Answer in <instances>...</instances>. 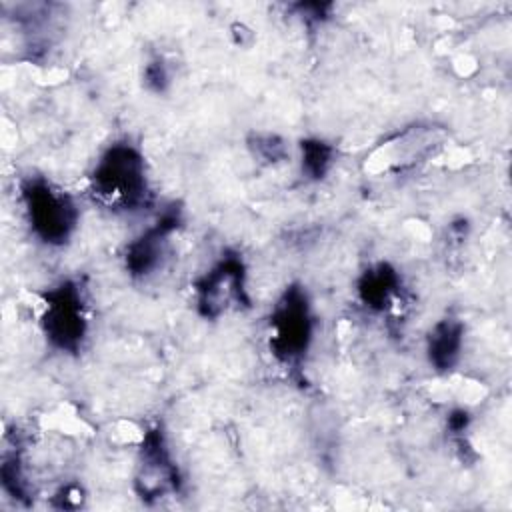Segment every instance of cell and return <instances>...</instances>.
Masks as SVG:
<instances>
[{
	"instance_id": "obj_5",
	"label": "cell",
	"mask_w": 512,
	"mask_h": 512,
	"mask_svg": "<svg viewBox=\"0 0 512 512\" xmlns=\"http://www.w3.org/2000/svg\"><path fill=\"white\" fill-rule=\"evenodd\" d=\"M240 272V264L232 260H226L212 270V274L206 278V284L200 288L202 304L208 306V312L220 310L222 304L226 308L232 298H240Z\"/></svg>"
},
{
	"instance_id": "obj_2",
	"label": "cell",
	"mask_w": 512,
	"mask_h": 512,
	"mask_svg": "<svg viewBox=\"0 0 512 512\" xmlns=\"http://www.w3.org/2000/svg\"><path fill=\"white\" fill-rule=\"evenodd\" d=\"M26 204L32 228L46 242H62L74 224V204L70 198L46 184L26 190Z\"/></svg>"
},
{
	"instance_id": "obj_1",
	"label": "cell",
	"mask_w": 512,
	"mask_h": 512,
	"mask_svg": "<svg viewBox=\"0 0 512 512\" xmlns=\"http://www.w3.org/2000/svg\"><path fill=\"white\" fill-rule=\"evenodd\" d=\"M94 186L102 198L114 204L130 206L138 202L146 188L140 156L128 146H114L98 164Z\"/></svg>"
},
{
	"instance_id": "obj_4",
	"label": "cell",
	"mask_w": 512,
	"mask_h": 512,
	"mask_svg": "<svg viewBox=\"0 0 512 512\" xmlns=\"http://www.w3.org/2000/svg\"><path fill=\"white\" fill-rule=\"evenodd\" d=\"M302 304L304 302L300 296H288V302H284V306L278 310V318L274 320L276 344L286 358L298 354L308 340V318L306 306Z\"/></svg>"
},
{
	"instance_id": "obj_3",
	"label": "cell",
	"mask_w": 512,
	"mask_h": 512,
	"mask_svg": "<svg viewBox=\"0 0 512 512\" xmlns=\"http://www.w3.org/2000/svg\"><path fill=\"white\" fill-rule=\"evenodd\" d=\"M56 296L58 298L48 304L44 328L48 338H52L58 346L72 348L84 334L82 306L68 288L60 290Z\"/></svg>"
},
{
	"instance_id": "obj_6",
	"label": "cell",
	"mask_w": 512,
	"mask_h": 512,
	"mask_svg": "<svg viewBox=\"0 0 512 512\" xmlns=\"http://www.w3.org/2000/svg\"><path fill=\"white\" fill-rule=\"evenodd\" d=\"M460 326L452 322L438 324L430 336V358L436 366L446 368L454 362L460 350Z\"/></svg>"
}]
</instances>
